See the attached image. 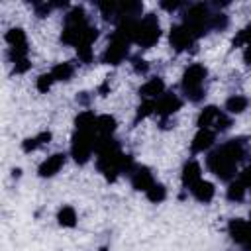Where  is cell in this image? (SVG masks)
<instances>
[{
    "mask_svg": "<svg viewBox=\"0 0 251 251\" xmlns=\"http://www.w3.org/2000/svg\"><path fill=\"white\" fill-rule=\"evenodd\" d=\"M245 155V141L243 139H229L226 145L216 149L208 155L206 163L208 169L222 180H229L235 175V165Z\"/></svg>",
    "mask_w": 251,
    "mask_h": 251,
    "instance_id": "obj_1",
    "label": "cell"
},
{
    "mask_svg": "<svg viewBox=\"0 0 251 251\" xmlns=\"http://www.w3.org/2000/svg\"><path fill=\"white\" fill-rule=\"evenodd\" d=\"M96 37H98V29L88 25L84 10L82 8H73L65 18V27H63L61 39L69 45L80 47V45H90Z\"/></svg>",
    "mask_w": 251,
    "mask_h": 251,
    "instance_id": "obj_2",
    "label": "cell"
},
{
    "mask_svg": "<svg viewBox=\"0 0 251 251\" xmlns=\"http://www.w3.org/2000/svg\"><path fill=\"white\" fill-rule=\"evenodd\" d=\"M204 78H206V69L202 65H190L184 71L182 90L192 102L202 100V96H204Z\"/></svg>",
    "mask_w": 251,
    "mask_h": 251,
    "instance_id": "obj_3",
    "label": "cell"
},
{
    "mask_svg": "<svg viewBox=\"0 0 251 251\" xmlns=\"http://www.w3.org/2000/svg\"><path fill=\"white\" fill-rule=\"evenodd\" d=\"M210 20H212V16H210L208 8L204 4H194V6L188 8V12L184 16V27L196 39V37H200L202 33H206L210 29Z\"/></svg>",
    "mask_w": 251,
    "mask_h": 251,
    "instance_id": "obj_4",
    "label": "cell"
},
{
    "mask_svg": "<svg viewBox=\"0 0 251 251\" xmlns=\"http://www.w3.org/2000/svg\"><path fill=\"white\" fill-rule=\"evenodd\" d=\"M161 37V27L157 22V16L147 14L145 18H141L137 22V31H135V43H139L141 47H151L153 43H157Z\"/></svg>",
    "mask_w": 251,
    "mask_h": 251,
    "instance_id": "obj_5",
    "label": "cell"
},
{
    "mask_svg": "<svg viewBox=\"0 0 251 251\" xmlns=\"http://www.w3.org/2000/svg\"><path fill=\"white\" fill-rule=\"evenodd\" d=\"M96 139L94 133L88 131H76L73 135V145H71V153L75 157L76 163H86L92 149H96Z\"/></svg>",
    "mask_w": 251,
    "mask_h": 251,
    "instance_id": "obj_6",
    "label": "cell"
},
{
    "mask_svg": "<svg viewBox=\"0 0 251 251\" xmlns=\"http://www.w3.org/2000/svg\"><path fill=\"white\" fill-rule=\"evenodd\" d=\"M127 45H129L127 39H124V37H120V35L114 33L110 45H108L106 51H104V63H108V65H118V63H122V61L126 59V55H127Z\"/></svg>",
    "mask_w": 251,
    "mask_h": 251,
    "instance_id": "obj_7",
    "label": "cell"
},
{
    "mask_svg": "<svg viewBox=\"0 0 251 251\" xmlns=\"http://www.w3.org/2000/svg\"><path fill=\"white\" fill-rule=\"evenodd\" d=\"M180 98L176 94H163L159 100H155V112L163 118H169L173 116L178 108H180Z\"/></svg>",
    "mask_w": 251,
    "mask_h": 251,
    "instance_id": "obj_8",
    "label": "cell"
},
{
    "mask_svg": "<svg viewBox=\"0 0 251 251\" xmlns=\"http://www.w3.org/2000/svg\"><path fill=\"white\" fill-rule=\"evenodd\" d=\"M194 41V35L184 27V25H173L171 27V45L176 49V51H182V49H188Z\"/></svg>",
    "mask_w": 251,
    "mask_h": 251,
    "instance_id": "obj_9",
    "label": "cell"
},
{
    "mask_svg": "<svg viewBox=\"0 0 251 251\" xmlns=\"http://www.w3.org/2000/svg\"><path fill=\"white\" fill-rule=\"evenodd\" d=\"M227 229H229L231 239L237 241V243H241V245H245L251 239V224L245 222V220H231L229 226H227Z\"/></svg>",
    "mask_w": 251,
    "mask_h": 251,
    "instance_id": "obj_10",
    "label": "cell"
},
{
    "mask_svg": "<svg viewBox=\"0 0 251 251\" xmlns=\"http://www.w3.org/2000/svg\"><path fill=\"white\" fill-rule=\"evenodd\" d=\"M131 184H133L135 190H145V192H147V190L155 184L151 171H149L147 167H139V169H135L133 175H131Z\"/></svg>",
    "mask_w": 251,
    "mask_h": 251,
    "instance_id": "obj_11",
    "label": "cell"
},
{
    "mask_svg": "<svg viewBox=\"0 0 251 251\" xmlns=\"http://www.w3.org/2000/svg\"><path fill=\"white\" fill-rule=\"evenodd\" d=\"M63 165H65V155L63 153H55V155L47 157L39 165V176H53L55 173H59V169Z\"/></svg>",
    "mask_w": 251,
    "mask_h": 251,
    "instance_id": "obj_12",
    "label": "cell"
},
{
    "mask_svg": "<svg viewBox=\"0 0 251 251\" xmlns=\"http://www.w3.org/2000/svg\"><path fill=\"white\" fill-rule=\"evenodd\" d=\"M163 90H165V82H163V78H151V80H147L141 88H139V94H141V98H145V100H153V98H157L159 94H163Z\"/></svg>",
    "mask_w": 251,
    "mask_h": 251,
    "instance_id": "obj_13",
    "label": "cell"
},
{
    "mask_svg": "<svg viewBox=\"0 0 251 251\" xmlns=\"http://www.w3.org/2000/svg\"><path fill=\"white\" fill-rule=\"evenodd\" d=\"M212 145H214V131H210V129H200L192 139V151L194 153H202V151L210 149Z\"/></svg>",
    "mask_w": 251,
    "mask_h": 251,
    "instance_id": "obj_14",
    "label": "cell"
},
{
    "mask_svg": "<svg viewBox=\"0 0 251 251\" xmlns=\"http://www.w3.org/2000/svg\"><path fill=\"white\" fill-rule=\"evenodd\" d=\"M190 192L194 194L196 200H200V202H210V200L214 198V184L200 178L196 184L190 186Z\"/></svg>",
    "mask_w": 251,
    "mask_h": 251,
    "instance_id": "obj_15",
    "label": "cell"
},
{
    "mask_svg": "<svg viewBox=\"0 0 251 251\" xmlns=\"http://www.w3.org/2000/svg\"><path fill=\"white\" fill-rule=\"evenodd\" d=\"M198 180H200V165L196 161H188L184 165V169H182V184L190 188Z\"/></svg>",
    "mask_w": 251,
    "mask_h": 251,
    "instance_id": "obj_16",
    "label": "cell"
},
{
    "mask_svg": "<svg viewBox=\"0 0 251 251\" xmlns=\"http://www.w3.org/2000/svg\"><path fill=\"white\" fill-rule=\"evenodd\" d=\"M218 116H220V110H218L216 106L204 108V110L200 112V116H198V127H200V129H210V126L216 124Z\"/></svg>",
    "mask_w": 251,
    "mask_h": 251,
    "instance_id": "obj_17",
    "label": "cell"
},
{
    "mask_svg": "<svg viewBox=\"0 0 251 251\" xmlns=\"http://www.w3.org/2000/svg\"><path fill=\"white\" fill-rule=\"evenodd\" d=\"M76 124V131H88V133H96V118L90 112H82L78 114V118L75 120Z\"/></svg>",
    "mask_w": 251,
    "mask_h": 251,
    "instance_id": "obj_18",
    "label": "cell"
},
{
    "mask_svg": "<svg viewBox=\"0 0 251 251\" xmlns=\"http://www.w3.org/2000/svg\"><path fill=\"white\" fill-rule=\"evenodd\" d=\"M116 129V120L112 116H100L96 118V133L100 137H110Z\"/></svg>",
    "mask_w": 251,
    "mask_h": 251,
    "instance_id": "obj_19",
    "label": "cell"
},
{
    "mask_svg": "<svg viewBox=\"0 0 251 251\" xmlns=\"http://www.w3.org/2000/svg\"><path fill=\"white\" fill-rule=\"evenodd\" d=\"M247 104H249V100H247L245 96L235 94V96L227 98V102H226V110H227L229 114H241V112L247 108Z\"/></svg>",
    "mask_w": 251,
    "mask_h": 251,
    "instance_id": "obj_20",
    "label": "cell"
},
{
    "mask_svg": "<svg viewBox=\"0 0 251 251\" xmlns=\"http://www.w3.org/2000/svg\"><path fill=\"white\" fill-rule=\"evenodd\" d=\"M6 41H8L12 47H27L25 33H24V29H20V27H12V29L6 33Z\"/></svg>",
    "mask_w": 251,
    "mask_h": 251,
    "instance_id": "obj_21",
    "label": "cell"
},
{
    "mask_svg": "<svg viewBox=\"0 0 251 251\" xmlns=\"http://www.w3.org/2000/svg\"><path fill=\"white\" fill-rule=\"evenodd\" d=\"M73 73H75V69H73L71 63H59V65H55L53 71H51V75H53L55 80H69V78L73 76Z\"/></svg>",
    "mask_w": 251,
    "mask_h": 251,
    "instance_id": "obj_22",
    "label": "cell"
},
{
    "mask_svg": "<svg viewBox=\"0 0 251 251\" xmlns=\"http://www.w3.org/2000/svg\"><path fill=\"white\" fill-rule=\"evenodd\" d=\"M245 184L241 182V180H235V182H229V186H227V198L231 200V202H241L243 198H245Z\"/></svg>",
    "mask_w": 251,
    "mask_h": 251,
    "instance_id": "obj_23",
    "label": "cell"
},
{
    "mask_svg": "<svg viewBox=\"0 0 251 251\" xmlns=\"http://www.w3.org/2000/svg\"><path fill=\"white\" fill-rule=\"evenodd\" d=\"M57 220H59L61 226H65V227H73V226L76 224V214H75V210H73L71 206H63V208L59 210Z\"/></svg>",
    "mask_w": 251,
    "mask_h": 251,
    "instance_id": "obj_24",
    "label": "cell"
},
{
    "mask_svg": "<svg viewBox=\"0 0 251 251\" xmlns=\"http://www.w3.org/2000/svg\"><path fill=\"white\" fill-rule=\"evenodd\" d=\"M165 196H167V188L163 186V184H159V182H155L149 190H147V198L151 200V202H163L165 200Z\"/></svg>",
    "mask_w": 251,
    "mask_h": 251,
    "instance_id": "obj_25",
    "label": "cell"
},
{
    "mask_svg": "<svg viewBox=\"0 0 251 251\" xmlns=\"http://www.w3.org/2000/svg\"><path fill=\"white\" fill-rule=\"evenodd\" d=\"M247 45V47H251V24L247 25V27H243L241 31H239V35L233 39V45Z\"/></svg>",
    "mask_w": 251,
    "mask_h": 251,
    "instance_id": "obj_26",
    "label": "cell"
},
{
    "mask_svg": "<svg viewBox=\"0 0 251 251\" xmlns=\"http://www.w3.org/2000/svg\"><path fill=\"white\" fill-rule=\"evenodd\" d=\"M210 27H214V29H226L227 27V16L226 14H214L212 16V20H210Z\"/></svg>",
    "mask_w": 251,
    "mask_h": 251,
    "instance_id": "obj_27",
    "label": "cell"
},
{
    "mask_svg": "<svg viewBox=\"0 0 251 251\" xmlns=\"http://www.w3.org/2000/svg\"><path fill=\"white\" fill-rule=\"evenodd\" d=\"M53 75L51 73H47V75H41L39 78H37V90L39 92H47L49 88H51V84H53Z\"/></svg>",
    "mask_w": 251,
    "mask_h": 251,
    "instance_id": "obj_28",
    "label": "cell"
},
{
    "mask_svg": "<svg viewBox=\"0 0 251 251\" xmlns=\"http://www.w3.org/2000/svg\"><path fill=\"white\" fill-rule=\"evenodd\" d=\"M29 67H31V63L27 61V57H25V59H20V61H16V63H14L16 73H25Z\"/></svg>",
    "mask_w": 251,
    "mask_h": 251,
    "instance_id": "obj_29",
    "label": "cell"
},
{
    "mask_svg": "<svg viewBox=\"0 0 251 251\" xmlns=\"http://www.w3.org/2000/svg\"><path fill=\"white\" fill-rule=\"evenodd\" d=\"M239 180L245 184V186H251V167H245L239 175Z\"/></svg>",
    "mask_w": 251,
    "mask_h": 251,
    "instance_id": "obj_30",
    "label": "cell"
},
{
    "mask_svg": "<svg viewBox=\"0 0 251 251\" xmlns=\"http://www.w3.org/2000/svg\"><path fill=\"white\" fill-rule=\"evenodd\" d=\"M133 69H135L137 73H145V71H147V63H145L143 59H133Z\"/></svg>",
    "mask_w": 251,
    "mask_h": 251,
    "instance_id": "obj_31",
    "label": "cell"
},
{
    "mask_svg": "<svg viewBox=\"0 0 251 251\" xmlns=\"http://www.w3.org/2000/svg\"><path fill=\"white\" fill-rule=\"evenodd\" d=\"M35 12H37L39 18H43L49 12V4H35Z\"/></svg>",
    "mask_w": 251,
    "mask_h": 251,
    "instance_id": "obj_32",
    "label": "cell"
},
{
    "mask_svg": "<svg viewBox=\"0 0 251 251\" xmlns=\"http://www.w3.org/2000/svg\"><path fill=\"white\" fill-rule=\"evenodd\" d=\"M178 6H180L178 2H163V8H165V10H176Z\"/></svg>",
    "mask_w": 251,
    "mask_h": 251,
    "instance_id": "obj_33",
    "label": "cell"
},
{
    "mask_svg": "<svg viewBox=\"0 0 251 251\" xmlns=\"http://www.w3.org/2000/svg\"><path fill=\"white\" fill-rule=\"evenodd\" d=\"M243 59H245V63H247V65H251V47H247V49H245Z\"/></svg>",
    "mask_w": 251,
    "mask_h": 251,
    "instance_id": "obj_34",
    "label": "cell"
},
{
    "mask_svg": "<svg viewBox=\"0 0 251 251\" xmlns=\"http://www.w3.org/2000/svg\"><path fill=\"white\" fill-rule=\"evenodd\" d=\"M243 247H245V249H247V251H251V239H249V241H247V243H245V245H243Z\"/></svg>",
    "mask_w": 251,
    "mask_h": 251,
    "instance_id": "obj_35",
    "label": "cell"
},
{
    "mask_svg": "<svg viewBox=\"0 0 251 251\" xmlns=\"http://www.w3.org/2000/svg\"><path fill=\"white\" fill-rule=\"evenodd\" d=\"M100 251H108V249H106V247H102V249H100Z\"/></svg>",
    "mask_w": 251,
    "mask_h": 251,
    "instance_id": "obj_36",
    "label": "cell"
},
{
    "mask_svg": "<svg viewBox=\"0 0 251 251\" xmlns=\"http://www.w3.org/2000/svg\"><path fill=\"white\" fill-rule=\"evenodd\" d=\"M249 188H251V186H249Z\"/></svg>",
    "mask_w": 251,
    "mask_h": 251,
    "instance_id": "obj_37",
    "label": "cell"
}]
</instances>
